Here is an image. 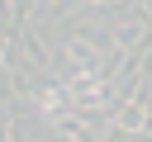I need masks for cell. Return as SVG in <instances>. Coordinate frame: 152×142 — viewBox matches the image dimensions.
Instances as JSON below:
<instances>
[]
</instances>
